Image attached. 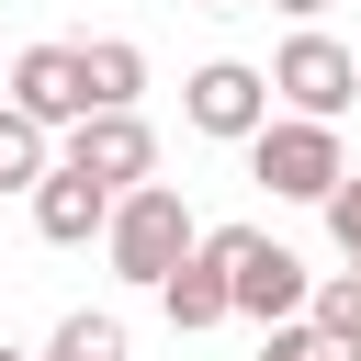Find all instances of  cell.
<instances>
[{
    "label": "cell",
    "instance_id": "obj_16",
    "mask_svg": "<svg viewBox=\"0 0 361 361\" xmlns=\"http://www.w3.org/2000/svg\"><path fill=\"white\" fill-rule=\"evenodd\" d=\"M271 11H293V23H316V11H327V0H271Z\"/></svg>",
    "mask_w": 361,
    "mask_h": 361
},
{
    "label": "cell",
    "instance_id": "obj_14",
    "mask_svg": "<svg viewBox=\"0 0 361 361\" xmlns=\"http://www.w3.org/2000/svg\"><path fill=\"white\" fill-rule=\"evenodd\" d=\"M259 361H338V350L316 338V316H282V327H259Z\"/></svg>",
    "mask_w": 361,
    "mask_h": 361
},
{
    "label": "cell",
    "instance_id": "obj_8",
    "mask_svg": "<svg viewBox=\"0 0 361 361\" xmlns=\"http://www.w3.org/2000/svg\"><path fill=\"white\" fill-rule=\"evenodd\" d=\"M102 226H113V192H102L90 169H68V158H56V169L34 180V237H45V248H90Z\"/></svg>",
    "mask_w": 361,
    "mask_h": 361
},
{
    "label": "cell",
    "instance_id": "obj_11",
    "mask_svg": "<svg viewBox=\"0 0 361 361\" xmlns=\"http://www.w3.org/2000/svg\"><path fill=\"white\" fill-rule=\"evenodd\" d=\"M45 169H56V135H45L34 113H11V102H0V192H23V203H34V180H45Z\"/></svg>",
    "mask_w": 361,
    "mask_h": 361
},
{
    "label": "cell",
    "instance_id": "obj_19",
    "mask_svg": "<svg viewBox=\"0 0 361 361\" xmlns=\"http://www.w3.org/2000/svg\"><path fill=\"white\" fill-rule=\"evenodd\" d=\"M338 361H361V350H338Z\"/></svg>",
    "mask_w": 361,
    "mask_h": 361
},
{
    "label": "cell",
    "instance_id": "obj_17",
    "mask_svg": "<svg viewBox=\"0 0 361 361\" xmlns=\"http://www.w3.org/2000/svg\"><path fill=\"white\" fill-rule=\"evenodd\" d=\"M192 11H248V0H192Z\"/></svg>",
    "mask_w": 361,
    "mask_h": 361
},
{
    "label": "cell",
    "instance_id": "obj_5",
    "mask_svg": "<svg viewBox=\"0 0 361 361\" xmlns=\"http://www.w3.org/2000/svg\"><path fill=\"white\" fill-rule=\"evenodd\" d=\"M180 124L214 135V147H248V135L271 124V68H248V56H203V68L180 79Z\"/></svg>",
    "mask_w": 361,
    "mask_h": 361
},
{
    "label": "cell",
    "instance_id": "obj_4",
    "mask_svg": "<svg viewBox=\"0 0 361 361\" xmlns=\"http://www.w3.org/2000/svg\"><path fill=\"white\" fill-rule=\"evenodd\" d=\"M271 102H282V113H305V124H338V113L361 102V56H350L338 34H316V23H305V34L271 56Z\"/></svg>",
    "mask_w": 361,
    "mask_h": 361
},
{
    "label": "cell",
    "instance_id": "obj_13",
    "mask_svg": "<svg viewBox=\"0 0 361 361\" xmlns=\"http://www.w3.org/2000/svg\"><path fill=\"white\" fill-rule=\"evenodd\" d=\"M305 316H316L327 350H361V271H327V282L305 293Z\"/></svg>",
    "mask_w": 361,
    "mask_h": 361
},
{
    "label": "cell",
    "instance_id": "obj_6",
    "mask_svg": "<svg viewBox=\"0 0 361 361\" xmlns=\"http://www.w3.org/2000/svg\"><path fill=\"white\" fill-rule=\"evenodd\" d=\"M0 79H11L0 102H11V113H34L45 135H68V124H90V68H79V45H23V56L0 68Z\"/></svg>",
    "mask_w": 361,
    "mask_h": 361
},
{
    "label": "cell",
    "instance_id": "obj_7",
    "mask_svg": "<svg viewBox=\"0 0 361 361\" xmlns=\"http://www.w3.org/2000/svg\"><path fill=\"white\" fill-rule=\"evenodd\" d=\"M56 158L90 169L102 192H135V180H158V124H147V113H90V124H68Z\"/></svg>",
    "mask_w": 361,
    "mask_h": 361
},
{
    "label": "cell",
    "instance_id": "obj_15",
    "mask_svg": "<svg viewBox=\"0 0 361 361\" xmlns=\"http://www.w3.org/2000/svg\"><path fill=\"white\" fill-rule=\"evenodd\" d=\"M316 214H327V237H338V259L361 271V169H350V180H338V192H327Z\"/></svg>",
    "mask_w": 361,
    "mask_h": 361
},
{
    "label": "cell",
    "instance_id": "obj_10",
    "mask_svg": "<svg viewBox=\"0 0 361 361\" xmlns=\"http://www.w3.org/2000/svg\"><path fill=\"white\" fill-rule=\"evenodd\" d=\"M79 68H90V113H135V90H147V45L135 34H90Z\"/></svg>",
    "mask_w": 361,
    "mask_h": 361
},
{
    "label": "cell",
    "instance_id": "obj_1",
    "mask_svg": "<svg viewBox=\"0 0 361 361\" xmlns=\"http://www.w3.org/2000/svg\"><path fill=\"white\" fill-rule=\"evenodd\" d=\"M192 248H203V226H192L180 180H135V192H113V226H102V259H113V282L158 293V282H169Z\"/></svg>",
    "mask_w": 361,
    "mask_h": 361
},
{
    "label": "cell",
    "instance_id": "obj_18",
    "mask_svg": "<svg viewBox=\"0 0 361 361\" xmlns=\"http://www.w3.org/2000/svg\"><path fill=\"white\" fill-rule=\"evenodd\" d=\"M0 361H45V350H11V338H0Z\"/></svg>",
    "mask_w": 361,
    "mask_h": 361
},
{
    "label": "cell",
    "instance_id": "obj_9",
    "mask_svg": "<svg viewBox=\"0 0 361 361\" xmlns=\"http://www.w3.org/2000/svg\"><path fill=\"white\" fill-rule=\"evenodd\" d=\"M158 316H169L180 338H203V327H226V316H237V282H226L214 237H203V248H192V259H180L169 282H158Z\"/></svg>",
    "mask_w": 361,
    "mask_h": 361
},
{
    "label": "cell",
    "instance_id": "obj_12",
    "mask_svg": "<svg viewBox=\"0 0 361 361\" xmlns=\"http://www.w3.org/2000/svg\"><path fill=\"white\" fill-rule=\"evenodd\" d=\"M45 361H135V350H124V316H102V305H79V316H56V338H45Z\"/></svg>",
    "mask_w": 361,
    "mask_h": 361
},
{
    "label": "cell",
    "instance_id": "obj_2",
    "mask_svg": "<svg viewBox=\"0 0 361 361\" xmlns=\"http://www.w3.org/2000/svg\"><path fill=\"white\" fill-rule=\"evenodd\" d=\"M248 180H271L282 203H327V192L350 180V147H338V124H305V113H271V124L248 135Z\"/></svg>",
    "mask_w": 361,
    "mask_h": 361
},
{
    "label": "cell",
    "instance_id": "obj_3",
    "mask_svg": "<svg viewBox=\"0 0 361 361\" xmlns=\"http://www.w3.org/2000/svg\"><path fill=\"white\" fill-rule=\"evenodd\" d=\"M214 237V259H226V282H237V316H259V327H282V316H305V293H316V271L282 248V237H259V226H203Z\"/></svg>",
    "mask_w": 361,
    "mask_h": 361
}]
</instances>
